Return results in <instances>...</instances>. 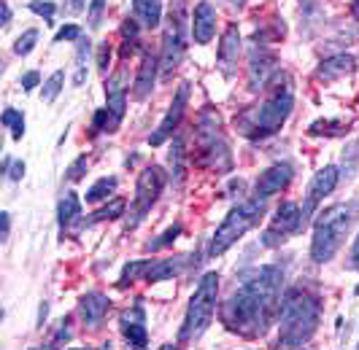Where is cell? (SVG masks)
<instances>
[{
    "label": "cell",
    "instance_id": "32",
    "mask_svg": "<svg viewBox=\"0 0 359 350\" xmlns=\"http://www.w3.org/2000/svg\"><path fill=\"white\" fill-rule=\"evenodd\" d=\"M181 234V224H173L170 229H165L157 240H149L146 243V251H160V248H168V245H173L176 240H179Z\"/></svg>",
    "mask_w": 359,
    "mask_h": 350
},
{
    "label": "cell",
    "instance_id": "27",
    "mask_svg": "<svg viewBox=\"0 0 359 350\" xmlns=\"http://www.w3.org/2000/svg\"><path fill=\"white\" fill-rule=\"evenodd\" d=\"M149 267H151V262H149V259H135V262L125 264V270H122V278H119V288H127V286H133L135 280H144L146 272H149Z\"/></svg>",
    "mask_w": 359,
    "mask_h": 350
},
{
    "label": "cell",
    "instance_id": "15",
    "mask_svg": "<svg viewBox=\"0 0 359 350\" xmlns=\"http://www.w3.org/2000/svg\"><path fill=\"white\" fill-rule=\"evenodd\" d=\"M238 57H241V33H238V24H230L224 35H222V43H219V52H216V62L219 70L230 78L238 65Z\"/></svg>",
    "mask_w": 359,
    "mask_h": 350
},
{
    "label": "cell",
    "instance_id": "38",
    "mask_svg": "<svg viewBox=\"0 0 359 350\" xmlns=\"http://www.w3.org/2000/svg\"><path fill=\"white\" fill-rule=\"evenodd\" d=\"M87 164H90V159H87V154H81V157L73 162L71 167H68V181H81L84 178V173H87Z\"/></svg>",
    "mask_w": 359,
    "mask_h": 350
},
{
    "label": "cell",
    "instance_id": "25",
    "mask_svg": "<svg viewBox=\"0 0 359 350\" xmlns=\"http://www.w3.org/2000/svg\"><path fill=\"white\" fill-rule=\"evenodd\" d=\"M184 138L176 135L173 138V146H170V154H168V162H170V178H173V183H181L184 181V175H187V167H184Z\"/></svg>",
    "mask_w": 359,
    "mask_h": 350
},
{
    "label": "cell",
    "instance_id": "44",
    "mask_svg": "<svg viewBox=\"0 0 359 350\" xmlns=\"http://www.w3.org/2000/svg\"><path fill=\"white\" fill-rule=\"evenodd\" d=\"M38 81H41V76H38L36 70H30V73L22 76V89H25V92H33V89L38 87Z\"/></svg>",
    "mask_w": 359,
    "mask_h": 350
},
{
    "label": "cell",
    "instance_id": "47",
    "mask_svg": "<svg viewBox=\"0 0 359 350\" xmlns=\"http://www.w3.org/2000/svg\"><path fill=\"white\" fill-rule=\"evenodd\" d=\"M46 318H49V302H41V307H38V329H43Z\"/></svg>",
    "mask_w": 359,
    "mask_h": 350
},
{
    "label": "cell",
    "instance_id": "19",
    "mask_svg": "<svg viewBox=\"0 0 359 350\" xmlns=\"http://www.w3.org/2000/svg\"><path fill=\"white\" fill-rule=\"evenodd\" d=\"M79 310H81V318H84L87 326H100V321H103L108 315V310H111V299H108L106 294H100V291H90V294L81 297Z\"/></svg>",
    "mask_w": 359,
    "mask_h": 350
},
{
    "label": "cell",
    "instance_id": "46",
    "mask_svg": "<svg viewBox=\"0 0 359 350\" xmlns=\"http://www.w3.org/2000/svg\"><path fill=\"white\" fill-rule=\"evenodd\" d=\"M0 221H3V232H0V240H8V232H11V213H0Z\"/></svg>",
    "mask_w": 359,
    "mask_h": 350
},
{
    "label": "cell",
    "instance_id": "6",
    "mask_svg": "<svg viewBox=\"0 0 359 350\" xmlns=\"http://www.w3.org/2000/svg\"><path fill=\"white\" fill-rule=\"evenodd\" d=\"M216 294H219V275L216 272H205L200 278L195 294L187 304V315H184V326L179 332V342H195L198 337H203V332L211 326L216 313Z\"/></svg>",
    "mask_w": 359,
    "mask_h": 350
},
{
    "label": "cell",
    "instance_id": "28",
    "mask_svg": "<svg viewBox=\"0 0 359 350\" xmlns=\"http://www.w3.org/2000/svg\"><path fill=\"white\" fill-rule=\"evenodd\" d=\"M116 186H119V181H116L114 175H106V178L95 181L90 186V192H87V202H100V200H106L111 192H116Z\"/></svg>",
    "mask_w": 359,
    "mask_h": 350
},
{
    "label": "cell",
    "instance_id": "24",
    "mask_svg": "<svg viewBox=\"0 0 359 350\" xmlns=\"http://www.w3.org/2000/svg\"><path fill=\"white\" fill-rule=\"evenodd\" d=\"M81 216V202L76 192H65V197L60 200V208H57V218H60V229H65L71 221H76Z\"/></svg>",
    "mask_w": 359,
    "mask_h": 350
},
{
    "label": "cell",
    "instance_id": "49",
    "mask_svg": "<svg viewBox=\"0 0 359 350\" xmlns=\"http://www.w3.org/2000/svg\"><path fill=\"white\" fill-rule=\"evenodd\" d=\"M8 22H11V8H8V3L3 0V27H6Z\"/></svg>",
    "mask_w": 359,
    "mask_h": 350
},
{
    "label": "cell",
    "instance_id": "29",
    "mask_svg": "<svg viewBox=\"0 0 359 350\" xmlns=\"http://www.w3.org/2000/svg\"><path fill=\"white\" fill-rule=\"evenodd\" d=\"M119 216H125V200H122V197H114L106 208H100V210H95V213H92V218L87 221V224L111 221V218H119Z\"/></svg>",
    "mask_w": 359,
    "mask_h": 350
},
{
    "label": "cell",
    "instance_id": "50",
    "mask_svg": "<svg viewBox=\"0 0 359 350\" xmlns=\"http://www.w3.org/2000/svg\"><path fill=\"white\" fill-rule=\"evenodd\" d=\"M351 8H354V14L359 17V0H354V3H351Z\"/></svg>",
    "mask_w": 359,
    "mask_h": 350
},
{
    "label": "cell",
    "instance_id": "22",
    "mask_svg": "<svg viewBox=\"0 0 359 350\" xmlns=\"http://www.w3.org/2000/svg\"><path fill=\"white\" fill-rule=\"evenodd\" d=\"M133 8H135V19H138L144 27H149V30L160 27V22H162L160 0H133Z\"/></svg>",
    "mask_w": 359,
    "mask_h": 350
},
{
    "label": "cell",
    "instance_id": "30",
    "mask_svg": "<svg viewBox=\"0 0 359 350\" xmlns=\"http://www.w3.org/2000/svg\"><path fill=\"white\" fill-rule=\"evenodd\" d=\"M62 87H65V70H54L52 76L46 78V84H43L41 100H43V103H54V100H57V94L62 92Z\"/></svg>",
    "mask_w": 359,
    "mask_h": 350
},
{
    "label": "cell",
    "instance_id": "23",
    "mask_svg": "<svg viewBox=\"0 0 359 350\" xmlns=\"http://www.w3.org/2000/svg\"><path fill=\"white\" fill-rule=\"evenodd\" d=\"M181 270H184V259H160V262H154L149 267V272H146V283H160V280H168L173 278V275H179Z\"/></svg>",
    "mask_w": 359,
    "mask_h": 350
},
{
    "label": "cell",
    "instance_id": "11",
    "mask_svg": "<svg viewBox=\"0 0 359 350\" xmlns=\"http://www.w3.org/2000/svg\"><path fill=\"white\" fill-rule=\"evenodd\" d=\"M106 108H108V113H111V132H116L122 119H125V108H127V68L125 65L116 70L114 76H108Z\"/></svg>",
    "mask_w": 359,
    "mask_h": 350
},
{
    "label": "cell",
    "instance_id": "26",
    "mask_svg": "<svg viewBox=\"0 0 359 350\" xmlns=\"http://www.w3.org/2000/svg\"><path fill=\"white\" fill-rule=\"evenodd\" d=\"M92 52V41L90 38H79V46H76V73H73V87H81L87 81V57Z\"/></svg>",
    "mask_w": 359,
    "mask_h": 350
},
{
    "label": "cell",
    "instance_id": "33",
    "mask_svg": "<svg viewBox=\"0 0 359 350\" xmlns=\"http://www.w3.org/2000/svg\"><path fill=\"white\" fill-rule=\"evenodd\" d=\"M36 43H38V30H25L17 38V43H14V54L17 57H27V54L36 49Z\"/></svg>",
    "mask_w": 359,
    "mask_h": 350
},
{
    "label": "cell",
    "instance_id": "17",
    "mask_svg": "<svg viewBox=\"0 0 359 350\" xmlns=\"http://www.w3.org/2000/svg\"><path fill=\"white\" fill-rule=\"evenodd\" d=\"M157 70H160V57L151 52H144L141 65H138V76H135V87H133V97L135 100H146L154 89L157 81Z\"/></svg>",
    "mask_w": 359,
    "mask_h": 350
},
{
    "label": "cell",
    "instance_id": "16",
    "mask_svg": "<svg viewBox=\"0 0 359 350\" xmlns=\"http://www.w3.org/2000/svg\"><path fill=\"white\" fill-rule=\"evenodd\" d=\"M192 35H195V43H200V46L211 43V38L216 35V8L208 0H200L198 6H195Z\"/></svg>",
    "mask_w": 359,
    "mask_h": 350
},
{
    "label": "cell",
    "instance_id": "20",
    "mask_svg": "<svg viewBox=\"0 0 359 350\" xmlns=\"http://www.w3.org/2000/svg\"><path fill=\"white\" fill-rule=\"evenodd\" d=\"M122 334H125V340L133 348H146L149 345V334H146L144 310L141 307H135L133 313L122 315Z\"/></svg>",
    "mask_w": 359,
    "mask_h": 350
},
{
    "label": "cell",
    "instance_id": "1",
    "mask_svg": "<svg viewBox=\"0 0 359 350\" xmlns=\"http://www.w3.org/2000/svg\"><path fill=\"white\" fill-rule=\"evenodd\" d=\"M281 286L284 272L276 264H265L246 280L233 297L222 304V323L227 332L241 337H262L268 332L273 315L281 310Z\"/></svg>",
    "mask_w": 359,
    "mask_h": 350
},
{
    "label": "cell",
    "instance_id": "45",
    "mask_svg": "<svg viewBox=\"0 0 359 350\" xmlns=\"http://www.w3.org/2000/svg\"><path fill=\"white\" fill-rule=\"evenodd\" d=\"M25 170H27V167H25V162H11V167H8V178H11V181H22V178H25Z\"/></svg>",
    "mask_w": 359,
    "mask_h": 350
},
{
    "label": "cell",
    "instance_id": "14",
    "mask_svg": "<svg viewBox=\"0 0 359 350\" xmlns=\"http://www.w3.org/2000/svg\"><path fill=\"white\" fill-rule=\"evenodd\" d=\"M292 178H294V167L287 164V162H278V164L268 167L265 173L257 178L254 194L262 197V200H268V197H273V194L284 192L289 183H292Z\"/></svg>",
    "mask_w": 359,
    "mask_h": 350
},
{
    "label": "cell",
    "instance_id": "12",
    "mask_svg": "<svg viewBox=\"0 0 359 350\" xmlns=\"http://www.w3.org/2000/svg\"><path fill=\"white\" fill-rule=\"evenodd\" d=\"M187 103H189V84L184 81V84L179 87V92H176V97H173L170 108H168L165 119H162L160 127H157V132L149 135V146H162L165 140L179 130L181 119H184V111H187Z\"/></svg>",
    "mask_w": 359,
    "mask_h": 350
},
{
    "label": "cell",
    "instance_id": "42",
    "mask_svg": "<svg viewBox=\"0 0 359 350\" xmlns=\"http://www.w3.org/2000/svg\"><path fill=\"white\" fill-rule=\"evenodd\" d=\"M87 8V0H65V6H62V14H68V17H76L79 11H84Z\"/></svg>",
    "mask_w": 359,
    "mask_h": 350
},
{
    "label": "cell",
    "instance_id": "40",
    "mask_svg": "<svg viewBox=\"0 0 359 350\" xmlns=\"http://www.w3.org/2000/svg\"><path fill=\"white\" fill-rule=\"evenodd\" d=\"M71 321H68V318H62V323H60V332H57V337H54L52 342H49V345H46V348H60V345H62V342H68V340H71Z\"/></svg>",
    "mask_w": 359,
    "mask_h": 350
},
{
    "label": "cell",
    "instance_id": "21",
    "mask_svg": "<svg viewBox=\"0 0 359 350\" xmlns=\"http://www.w3.org/2000/svg\"><path fill=\"white\" fill-rule=\"evenodd\" d=\"M297 227H300V205L281 202L278 210H276V216H273L270 229L278 232V234H297Z\"/></svg>",
    "mask_w": 359,
    "mask_h": 350
},
{
    "label": "cell",
    "instance_id": "37",
    "mask_svg": "<svg viewBox=\"0 0 359 350\" xmlns=\"http://www.w3.org/2000/svg\"><path fill=\"white\" fill-rule=\"evenodd\" d=\"M30 11H33V14H41L46 22H52L57 6H54L52 0H33V3H30Z\"/></svg>",
    "mask_w": 359,
    "mask_h": 350
},
{
    "label": "cell",
    "instance_id": "34",
    "mask_svg": "<svg viewBox=\"0 0 359 350\" xmlns=\"http://www.w3.org/2000/svg\"><path fill=\"white\" fill-rule=\"evenodd\" d=\"M343 124L341 122H313L308 127L311 135H341Z\"/></svg>",
    "mask_w": 359,
    "mask_h": 350
},
{
    "label": "cell",
    "instance_id": "31",
    "mask_svg": "<svg viewBox=\"0 0 359 350\" xmlns=\"http://www.w3.org/2000/svg\"><path fill=\"white\" fill-rule=\"evenodd\" d=\"M0 122H3V127H6V130H11V138L22 140V135H25V116L19 113L17 108H6Z\"/></svg>",
    "mask_w": 359,
    "mask_h": 350
},
{
    "label": "cell",
    "instance_id": "3",
    "mask_svg": "<svg viewBox=\"0 0 359 350\" xmlns=\"http://www.w3.org/2000/svg\"><path fill=\"white\" fill-rule=\"evenodd\" d=\"M357 208L359 202H341V205H332L324 213H319L316 229H313V240H311V259L313 262H332V256L338 253V248L343 245L348 229L354 224Z\"/></svg>",
    "mask_w": 359,
    "mask_h": 350
},
{
    "label": "cell",
    "instance_id": "35",
    "mask_svg": "<svg viewBox=\"0 0 359 350\" xmlns=\"http://www.w3.org/2000/svg\"><path fill=\"white\" fill-rule=\"evenodd\" d=\"M103 11H106V0H90L87 19H90L92 30H97V27H100V22H103Z\"/></svg>",
    "mask_w": 359,
    "mask_h": 350
},
{
    "label": "cell",
    "instance_id": "13",
    "mask_svg": "<svg viewBox=\"0 0 359 350\" xmlns=\"http://www.w3.org/2000/svg\"><path fill=\"white\" fill-rule=\"evenodd\" d=\"M276 73H278V57L268 52V49H259V43H257V49L252 54V62H249V89L252 92L265 89Z\"/></svg>",
    "mask_w": 359,
    "mask_h": 350
},
{
    "label": "cell",
    "instance_id": "36",
    "mask_svg": "<svg viewBox=\"0 0 359 350\" xmlns=\"http://www.w3.org/2000/svg\"><path fill=\"white\" fill-rule=\"evenodd\" d=\"M92 132H111V113H108V108H100L92 116Z\"/></svg>",
    "mask_w": 359,
    "mask_h": 350
},
{
    "label": "cell",
    "instance_id": "8",
    "mask_svg": "<svg viewBox=\"0 0 359 350\" xmlns=\"http://www.w3.org/2000/svg\"><path fill=\"white\" fill-rule=\"evenodd\" d=\"M187 52V0H170V14L162 33V54L160 70L162 76H173V70L181 65Z\"/></svg>",
    "mask_w": 359,
    "mask_h": 350
},
{
    "label": "cell",
    "instance_id": "43",
    "mask_svg": "<svg viewBox=\"0 0 359 350\" xmlns=\"http://www.w3.org/2000/svg\"><path fill=\"white\" fill-rule=\"evenodd\" d=\"M122 35L130 38V41H135L138 38V19H125V24H122Z\"/></svg>",
    "mask_w": 359,
    "mask_h": 350
},
{
    "label": "cell",
    "instance_id": "9",
    "mask_svg": "<svg viewBox=\"0 0 359 350\" xmlns=\"http://www.w3.org/2000/svg\"><path fill=\"white\" fill-rule=\"evenodd\" d=\"M165 170L160 164H149L144 173L138 175V186H135V200L127 216V229H135L146 218V213L151 210V205L160 200L162 189H165Z\"/></svg>",
    "mask_w": 359,
    "mask_h": 350
},
{
    "label": "cell",
    "instance_id": "39",
    "mask_svg": "<svg viewBox=\"0 0 359 350\" xmlns=\"http://www.w3.org/2000/svg\"><path fill=\"white\" fill-rule=\"evenodd\" d=\"M81 38V27L79 24H65L60 27L57 35H54V43H62V41H79Z\"/></svg>",
    "mask_w": 359,
    "mask_h": 350
},
{
    "label": "cell",
    "instance_id": "5",
    "mask_svg": "<svg viewBox=\"0 0 359 350\" xmlns=\"http://www.w3.org/2000/svg\"><path fill=\"white\" fill-rule=\"evenodd\" d=\"M262 216H265V200L257 197V194H254L252 200L235 205V208L224 216V221L216 227L214 237H211V245H208V256L216 259V256H222L224 251H230L249 229L259 224Z\"/></svg>",
    "mask_w": 359,
    "mask_h": 350
},
{
    "label": "cell",
    "instance_id": "4",
    "mask_svg": "<svg viewBox=\"0 0 359 350\" xmlns=\"http://www.w3.org/2000/svg\"><path fill=\"white\" fill-rule=\"evenodd\" d=\"M292 108H294L292 87L276 89L262 105L249 108V111H243L238 116V130L246 138H268V135H276L289 119Z\"/></svg>",
    "mask_w": 359,
    "mask_h": 350
},
{
    "label": "cell",
    "instance_id": "7",
    "mask_svg": "<svg viewBox=\"0 0 359 350\" xmlns=\"http://www.w3.org/2000/svg\"><path fill=\"white\" fill-rule=\"evenodd\" d=\"M198 148H200V164L216 170V173H230L233 167V157H230V148L222 138V119L219 113L205 108L200 113L198 122Z\"/></svg>",
    "mask_w": 359,
    "mask_h": 350
},
{
    "label": "cell",
    "instance_id": "41",
    "mask_svg": "<svg viewBox=\"0 0 359 350\" xmlns=\"http://www.w3.org/2000/svg\"><path fill=\"white\" fill-rule=\"evenodd\" d=\"M108 62H111V46L106 41V43L97 46V68H100V73H108Z\"/></svg>",
    "mask_w": 359,
    "mask_h": 350
},
{
    "label": "cell",
    "instance_id": "10",
    "mask_svg": "<svg viewBox=\"0 0 359 350\" xmlns=\"http://www.w3.org/2000/svg\"><path fill=\"white\" fill-rule=\"evenodd\" d=\"M338 178H341V173H338V167H335V164H327V167H322L319 173L311 178L306 202H303V208H300V227H297V234H300L303 229H308V224H311V218L316 216V210H319L324 197L335 192Z\"/></svg>",
    "mask_w": 359,
    "mask_h": 350
},
{
    "label": "cell",
    "instance_id": "18",
    "mask_svg": "<svg viewBox=\"0 0 359 350\" xmlns=\"http://www.w3.org/2000/svg\"><path fill=\"white\" fill-rule=\"evenodd\" d=\"M357 65H359V59L354 54H332V57H327V59L319 62L316 78H319V81H338L343 76L354 73Z\"/></svg>",
    "mask_w": 359,
    "mask_h": 350
},
{
    "label": "cell",
    "instance_id": "2",
    "mask_svg": "<svg viewBox=\"0 0 359 350\" xmlns=\"http://www.w3.org/2000/svg\"><path fill=\"white\" fill-rule=\"evenodd\" d=\"M281 334H278V348H303L313 337L319 318H322V302L316 294L303 288H289L281 299Z\"/></svg>",
    "mask_w": 359,
    "mask_h": 350
},
{
    "label": "cell",
    "instance_id": "48",
    "mask_svg": "<svg viewBox=\"0 0 359 350\" xmlns=\"http://www.w3.org/2000/svg\"><path fill=\"white\" fill-rule=\"evenodd\" d=\"M351 267L359 270V237L354 240V248H351Z\"/></svg>",
    "mask_w": 359,
    "mask_h": 350
}]
</instances>
